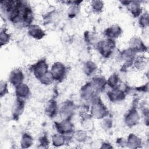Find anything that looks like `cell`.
<instances>
[{
    "label": "cell",
    "instance_id": "6da1fadb",
    "mask_svg": "<svg viewBox=\"0 0 149 149\" xmlns=\"http://www.w3.org/2000/svg\"><path fill=\"white\" fill-rule=\"evenodd\" d=\"M91 116L96 119H103L109 114V111L99 97H95L91 102Z\"/></svg>",
    "mask_w": 149,
    "mask_h": 149
},
{
    "label": "cell",
    "instance_id": "7a4b0ae2",
    "mask_svg": "<svg viewBox=\"0 0 149 149\" xmlns=\"http://www.w3.org/2000/svg\"><path fill=\"white\" fill-rule=\"evenodd\" d=\"M116 43L115 40L104 39L100 40L97 44V49L102 56L105 58L111 57L115 49Z\"/></svg>",
    "mask_w": 149,
    "mask_h": 149
},
{
    "label": "cell",
    "instance_id": "3957f363",
    "mask_svg": "<svg viewBox=\"0 0 149 149\" xmlns=\"http://www.w3.org/2000/svg\"><path fill=\"white\" fill-rule=\"evenodd\" d=\"M55 127L58 133L68 136L74 132V126L70 120V118H64L59 122H55Z\"/></svg>",
    "mask_w": 149,
    "mask_h": 149
},
{
    "label": "cell",
    "instance_id": "277c9868",
    "mask_svg": "<svg viewBox=\"0 0 149 149\" xmlns=\"http://www.w3.org/2000/svg\"><path fill=\"white\" fill-rule=\"evenodd\" d=\"M30 69L33 75L39 80L43 75L48 72V65L45 59H41L32 65Z\"/></svg>",
    "mask_w": 149,
    "mask_h": 149
},
{
    "label": "cell",
    "instance_id": "5b68a950",
    "mask_svg": "<svg viewBox=\"0 0 149 149\" xmlns=\"http://www.w3.org/2000/svg\"><path fill=\"white\" fill-rule=\"evenodd\" d=\"M66 68L65 65L60 62H55L51 67V73L54 77L55 80L62 81L66 74Z\"/></svg>",
    "mask_w": 149,
    "mask_h": 149
},
{
    "label": "cell",
    "instance_id": "8992f818",
    "mask_svg": "<svg viewBox=\"0 0 149 149\" xmlns=\"http://www.w3.org/2000/svg\"><path fill=\"white\" fill-rule=\"evenodd\" d=\"M80 93L81 99L90 102L98 96V93L94 90L90 82H88L82 86Z\"/></svg>",
    "mask_w": 149,
    "mask_h": 149
},
{
    "label": "cell",
    "instance_id": "52a82bcc",
    "mask_svg": "<svg viewBox=\"0 0 149 149\" xmlns=\"http://www.w3.org/2000/svg\"><path fill=\"white\" fill-rule=\"evenodd\" d=\"M140 120V115L135 107H132L126 113L124 117V122L125 125L129 127H132L137 125Z\"/></svg>",
    "mask_w": 149,
    "mask_h": 149
},
{
    "label": "cell",
    "instance_id": "ba28073f",
    "mask_svg": "<svg viewBox=\"0 0 149 149\" xmlns=\"http://www.w3.org/2000/svg\"><path fill=\"white\" fill-rule=\"evenodd\" d=\"M126 6L134 17H139L143 12V8L140 1H121Z\"/></svg>",
    "mask_w": 149,
    "mask_h": 149
},
{
    "label": "cell",
    "instance_id": "9c48e42d",
    "mask_svg": "<svg viewBox=\"0 0 149 149\" xmlns=\"http://www.w3.org/2000/svg\"><path fill=\"white\" fill-rule=\"evenodd\" d=\"M59 110L60 114L65 118H70L74 113L75 105L73 101L67 100L62 104Z\"/></svg>",
    "mask_w": 149,
    "mask_h": 149
},
{
    "label": "cell",
    "instance_id": "30bf717a",
    "mask_svg": "<svg viewBox=\"0 0 149 149\" xmlns=\"http://www.w3.org/2000/svg\"><path fill=\"white\" fill-rule=\"evenodd\" d=\"M129 48L136 54L144 52L147 51V48L141 39L138 37H132L129 41Z\"/></svg>",
    "mask_w": 149,
    "mask_h": 149
},
{
    "label": "cell",
    "instance_id": "8fae6325",
    "mask_svg": "<svg viewBox=\"0 0 149 149\" xmlns=\"http://www.w3.org/2000/svg\"><path fill=\"white\" fill-rule=\"evenodd\" d=\"M111 89V90L107 93V96L111 102H118L125 100L126 91L120 89L119 87Z\"/></svg>",
    "mask_w": 149,
    "mask_h": 149
},
{
    "label": "cell",
    "instance_id": "7c38bea8",
    "mask_svg": "<svg viewBox=\"0 0 149 149\" xmlns=\"http://www.w3.org/2000/svg\"><path fill=\"white\" fill-rule=\"evenodd\" d=\"M122 33L121 27L118 24H113L107 28L104 31V34L106 38L115 40L119 38Z\"/></svg>",
    "mask_w": 149,
    "mask_h": 149
},
{
    "label": "cell",
    "instance_id": "4fadbf2b",
    "mask_svg": "<svg viewBox=\"0 0 149 149\" xmlns=\"http://www.w3.org/2000/svg\"><path fill=\"white\" fill-rule=\"evenodd\" d=\"M24 76L22 70L16 69L11 71L9 74L8 80L13 86L16 87L23 83Z\"/></svg>",
    "mask_w": 149,
    "mask_h": 149
},
{
    "label": "cell",
    "instance_id": "5bb4252c",
    "mask_svg": "<svg viewBox=\"0 0 149 149\" xmlns=\"http://www.w3.org/2000/svg\"><path fill=\"white\" fill-rule=\"evenodd\" d=\"M59 111L57 102L54 100H49L45 104L44 112L47 116L50 118L55 117Z\"/></svg>",
    "mask_w": 149,
    "mask_h": 149
},
{
    "label": "cell",
    "instance_id": "9a60e30c",
    "mask_svg": "<svg viewBox=\"0 0 149 149\" xmlns=\"http://www.w3.org/2000/svg\"><path fill=\"white\" fill-rule=\"evenodd\" d=\"M28 34L36 40H41L45 36V31L37 24H32L28 27Z\"/></svg>",
    "mask_w": 149,
    "mask_h": 149
},
{
    "label": "cell",
    "instance_id": "2e32d148",
    "mask_svg": "<svg viewBox=\"0 0 149 149\" xmlns=\"http://www.w3.org/2000/svg\"><path fill=\"white\" fill-rule=\"evenodd\" d=\"M30 94L29 87L24 83L15 87V94L17 98L25 100L30 97Z\"/></svg>",
    "mask_w": 149,
    "mask_h": 149
},
{
    "label": "cell",
    "instance_id": "e0dca14e",
    "mask_svg": "<svg viewBox=\"0 0 149 149\" xmlns=\"http://www.w3.org/2000/svg\"><path fill=\"white\" fill-rule=\"evenodd\" d=\"M24 105H25V100L17 98H16L12 110V116L14 119L15 120L18 119L19 117L23 113L24 108Z\"/></svg>",
    "mask_w": 149,
    "mask_h": 149
},
{
    "label": "cell",
    "instance_id": "ac0fdd59",
    "mask_svg": "<svg viewBox=\"0 0 149 149\" xmlns=\"http://www.w3.org/2000/svg\"><path fill=\"white\" fill-rule=\"evenodd\" d=\"M90 82L98 93L103 91L107 86V80L102 76L94 77Z\"/></svg>",
    "mask_w": 149,
    "mask_h": 149
},
{
    "label": "cell",
    "instance_id": "d6986e66",
    "mask_svg": "<svg viewBox=\"0 0 149 149\" xmlns=\"http://www.w3.org/2000/svg\"><path fill=\"white\" fill-rule=\"evenodd\" d=\"M126 144L131 148H140L141 145V140L137 135L133 133H130L126 140Z\"/></svg>",
    "mask_w": 149,
    "mask_h": 149
},
{
    "label": "cell",
    "instance_id": "ffe728a7",
    "mask_svg": "<svg viewBox=\"0 0 149 149\" xmlns=\"http://www.w3.org/2000/svg\"><path fill=\"white\" fill-rule=\"evenodd\" d=\"M136 54L130 48H127L122 51L118 55V58L121 61L129 62V61H133L134 58L136 57Z\"/></svg>",
    "mask_w": 149,
    "mask_h": 149
},
{
    "label": "cell",
    "instance_id": "44dd1931",
    "mask_svg": "<svg viewBox=\"0 0 149 149\" xmlns=\"http://www.w3.org/2000/svg\"><path fill=\"white\" fill-rule=\"evenodd\" d=\"M147 64V60L144 55H139L134 58L132 66L137 70H143Z\"/></svg>",
    "mask_w": 149,
    "mask_h": 149
},
{
    "label": "cell",
    "instance_id": "7402d4cb",
    "mask_svg": "<svg viewBox=\"0 0 149 149\" xmlns=\"http://www.w3.org/2000/svg\"><path fill=\"white\" fill-rule=\"evenodd\" d=\"M97 69V66L96 64L91 61H87L85 62L82 68V70L84 73L87 76L93 75L96 72Z\"/></svg>",
    "mask_w": 149,
    "mask_h": 149
},
{
    "label": "cell",
    "instance_id": "603a6c76",
    "mask_svg": "<svg viewBox=\"0 0 149 149\" xmlns=\"http://www.w3.org/2000/svg\"><path fill=\"white\" fill-rule=\"evenodd\" d=\"M67 136L61 133H56L52 136V144L54 146L58 147L65 144L67 140Z\"/></svg>",
    "mask_w": 149,
    "mask_h": 149
},
{
    "label": "cell",
    "instance_id": "cb8c5ba5",
    "mask_svg": "<svg viewBox=\"0 0 149 149\" xmlns=\"http://www.w3.org/2000/svg\"><path fill=\"white\" fill-rule=\"evenodd\" d=\"M33 144V138L28 133H24L22 135L20 140V146L22 148H29Z\"/></svg>",
    "mask_w": 149,
    "mask_h": 149
},
{
    "label": "cell",
    "instance_id": "d4e9b609",
    "mask_svg": "<svg viewBox=\"0 0 149 149\" xmlns=\"http://www.w3.org/2000/svg\"><path fill=\"white\" fill-rule=\"evenodd\" d=\"M120 81L119 77L118 74L113 73L111 74L107 80V85L111 88H115L119 87V83Z\"/></svg>",
    "mask_w": 149,
    "mask_h": 149
},
{
    "label": "cell",
    "instance_id": "484cf974",
    "mask_svg": "<svg viewBox=\"0 0 149 149\" xmlns=\"http://www.w3.org/2000/svg\"><path fill=\"white\" fill-rule=\"evenodd\" d=\"M91 8L94 13H100L102 12L104 9V2L102 1H93L91 2Z\"/></svg>",
    "mask_w": 149,
    "mask_h": 149
},
{
    "label": "cell",
    "instance_id": "4316f807",
    "mask_svg": "<svg viewBox=\"0 0 149 149\" xmlns=\"http://www.w3.org/2000/svg\"><path fill=\"white\" fill-rule=\"evenodd\" d=\"M10 34L8 33L6 29H2L0 33V44L1 47L6 45L10 40Z\"/></svg>",
    "mask_w": 149,
    "mask_h": 149
},
{
    "label": "cell",
    "instance_id": "83f0119b",
    "mask_svg": "<svg viewBox=\"0 0 149 149\" xmlns=\"http://www.w3.org/2000/svg\"><path fill=\"white\" fill-rule=\"evenodd\" d=\"M79 4L80 2L79 1L72 2L68 12L69 17H73L77 15L79 11Z\"/></svg>",
    "mask_w": 149,
    "mask_h": 149
},
{
    "label": "cell",
    "instance_id": "f1b7e54d",
    "mask_svg": "<svg viewBox=\"0 0 149 149\" xmlns=\"http://www.w3.org/2000/svg\"><path fill=\"white\" fill-rule=\"evenodd\" d=\"M54 80H55L54 77L50 71L49 72L48 71V72H47L39 80V81L41 82V84L46 86L51 84L54 81Z\"/></svg>",
    "mask_w": 149,
    "mask_h": 149
},
{
    "label": "cell",
    "instance_id": "f546056e",
    "mask_svg": "<svg viewBox=\"0 0 149 149\" xmlns=\"http://www.w3.org/2000/svg\"><path fill=\"white\" fill-rule=\"evenodd\" d=\"M72 137L79 142H84L87 138V135L86 131L83 130H78L75 131L72 134Z\"/></svg>",
    "mask_w": 149,
    "mask_h": 149
},
{
    "label": "cell",
    "instance_id": "4dcf8cb0",
    "mask_svg": "<svg viewBox=\"0 0 149 149\" xmlns=\"http://www.w3.org/2000/svg\"><path fill=\"white\" fill-rule=\"evenodd\" d=\"M148 13L147 12H146L143 13H142L139 17V26L143 29L147 28L148 26Z\"/></svg>",
    "mask_w": 149,
    "mask_h": 149
},
{
    "label": "cell",
    "instance_id": "1f68e13d",
    "mask_svg": "<svg viewBox=\"0 0 149 149\" xmlns=\"http://www.w3.org/2000/svg\"><path fill=\"white\" fill-rule=\"evenodd\" d=\"M101 126L105 130H109L112 126V120L109 118H104L101 122Z\"/></svg>",
    "mask_w": 149,
    "mask_h": 149
},
{
    "label": "cell",
    "instance_id": "d6a6232c",
    "mask_svg": "<svg viewBox=\"0 0 149 149\" xmlns=\"http://www.w3.org/2000/svg\"><path fill=\"white\" fill-rule=\"evenodd\" d=\"M8 84L6 81L1 80L0 83V95L1 97H3L8 93Z\"/></svg>",
    "mask_w": 149,
    "mask_h": 149
},
{
    "label": "cell",
    "instance_id": "836d02e7",
    "mask_svg": "<svg viewBox=\"0 0 149 149\" xmlns=\"http://www.w3.org/2000/svg\"><path fill=\"white\" fill-rule=\"evenodd\" d=\"M49 141L46 135H43L39 139V145L41 148H46L48 147Z\"/></svg>",
    "mask_w": 149,
    "mask_h": 149
},
{
    "label": "cell",
    "instance_id": "e575fe53",
    "mask_svg": "<svg viewBox=\"0 0 149 149\" xmlns=\"http://www.w3.org/2000/svg\"><path fill=\"white\" fill-rule=\"evenodd\" d=\"M100 148H113V147L112 146V145H111L110 143L108 142H104L101 143Z\"/></svg>",
    "mask_w": 149,
    "mask_h": 149
}]
</instances>
